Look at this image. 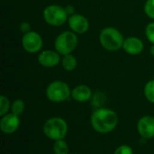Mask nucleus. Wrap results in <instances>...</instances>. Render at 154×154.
Listing matches in <instances>:
<instances>
[{
    "mask_svg": "<svg viewBox=\"0 0 154 154\" xmlns=\"http://www.w3.org/2000/svg\"><path fill=\"white\" fill-rule=\"evenodd\" d=\"M145 34L150 42L154 44V23H151L145 29Z\"/></svg>",
    "mask_w": 154,
    "mask_h": 154,
    "instance_id": "4be33fe9",
    "label": "nucleus"
},
{
    "mask_svg": "<svg viewBox=\"0 0 154 154\" xmlns=\"http://www.w3.org/2000/svg\"><path fill=\"white\" fill-rule=\"evenodd\" d=\"M143 42L137 37H129L125 40L123 49L130 55H138L143 51Z\"/></svg>",
    "mask_w": 154,
    "mask_h": 154,
    "instance_id": "f8f14e48",
    "label": "nucleus"
},
{
    "mask_svg": "<svg viewBox=\"0 0 154 154\" xmlns=\"http://www.w3.org/2000/svg\"><path fill=\"white\" fill-rule=\"evenodd\" d=\"M73 154H76V153H73Z\"/></svg>",
    "mask_w": 154,
    "mask_h": 154,
    "instance_id": "a878e982",
    "label": "nucleus"
},
{
    "mask_svg": "<svg viewBox=\"0 0 154 154\" xmlns=\"http://www.w3.org/2000/svg\"><path fill=\"white\" fill-rule=\"evenodd\" d=\"M79 38L75 32L72 31H66L58 35L55 40V50L60 55L70 54L78 46Z\"/></svg>",
    "mask_w": 154,
    "mask_h": 154,
    "instance_id": "39448f33",
    "label": "nucleus"
},
{
    "mask_svg": "<svg viewBox=\"0 0 154 154\" xmlns=\"http://www.w3.org/2000/svg\"><path fill=\"white\" fill-rule=\"evenodd\" d=\"M118 124L117 114L106 107L95 109L90 116V125L94 131L101 134H106L113 132Z\"/></svg>",
    "mask_w": 154,
    "mask_h": 154,
    "instance_id": "f257e3e1",
    "label": "nucleus"
},
{
    "mask_svg": "<svg viewBox=\"0 0 154 154\" xmlns=\"http://www.w3.org/2000/svg\"><path fill=\"white\" fill-rule=\"evenodd\" d=\"M93 97V92L91 88L87 85H79L76 86L71 90V97L79 103H84L88 100H91Z\"/></svg>",
    "mask_w": 154,
    "mask_h": 154,
    "instance_id": "ddd939ff",
    "label": "nucleus"
},
{
    "mask_svg": "<svg viewBox=\"0 0 154 154\" xmlns=\"http://www.w3.org/2000/svg\"><path fill=\"white\" fill-rule=\"evenodd\" d=\"M114 154H134V151L131 146L123 144L118 146L116 151L114 152Z\"/></svg>",
    "mask_w": 154,
    "mask_h": 154,
    "instance_id": "412c9836",
    "label": "nucleus"
},
{
    "mask_svg": "<svg viewBox=\"0 0 154 154\" xmlns=\"http://www.w3.org/2000/svg\"><path fill=\"white\" fill-rule=\"evenodd\" d=\"M106 102V96L101 92H97L93 95L91 98V105L95 109L101 108Z\"/></svg>",
    "mask_w": 154,
    "mask_h": 154,
    "instance_id": "f3484780",
    "label": "nucleus"
},
{
    "mask_svg": "<svg viewBox=\"0 0 154 154\" xmlns=\"http://www.w3.org/2000/svg\"><path fill=\"white\" fill-rule=\"evenodd\" d=\"M25 109V105H24V102L22 100V99H15L13 101V103H11V113L20 116L23 111Z\"/></svg>",
    "mask_w": 154,
    "mask_h": 154,
    "instance_id": "dca6fc26",
    "label": "nucleus"
},
{
    "mask_svg": "<svg viewBox=\"0 0 154 154\" xmlns=\"http://www.w3.org/2000/svg\"><path fill=\"white\" fill-rule=\"evenodd\" d=\"M137 130L143 139H152L154 137V116H144L137 123Z\"/></svg>",
    "mask_w": 154,
    "mask_h": 154,
    "instance_id": "1a4fd4ad",
    "label": "nucleus"
},
{
    "mask_svg": "<svg viewBox=\"0 0 154 154\" xmlns=\"http://www.w3.org/2000/svg\"><path fill=\"white\" fill-rule=\"evenodd\" d=\"M68 23L69 28L75 33H85L88 31L89 28L88 20L84 15L79 14H74L70 15L68 19Z\"/></svg>",
    "mask_w": 154,
    "mask_h": 154,
    "instance_id": "9d476101",
    "label": "nucleus"
},
{
    "mask_svg": "<svg viewBox=\"0 0 154 154\" xmlns=\"http://www.w3.org/2000/svg\"><path fill=\"white\" fill-rule=\"evenodd\" d=\"M47 98L53 103H62L71 97L69 86L61 80H55L50 83L46 88Z\"/></svg>",
    "mask_w": 154,
    "mask_h": 154,
    "instance_id": "20e7f679",
    "label": "nucleus"
},
{
    "mask_svg": "<svg viewBox=\"0 0 154 154\" xmlns=\"http://www.w3.org/2000/svg\"><path fill=\"white\" fill-rule=\"evenodd\" d=\"M11 109V103L5 96L0 97V116H4L8 114Z\"/></svg>",
    "mask_w": 154,
    "mask_h": 154,
    "instance_id": "6ab92c4d",
    "label": "nucleus"
},
{
    "mask_svg": "<svg viewBox=\"0 0 154 154\" xmlns=\"http://www.w3.org/2000/svg\"><path fill=\"white\" fill-rule=\"evenodd\" d=\"M1 117L2 118L0 120V130L3 134L9 135L14 134L18 130L21 123L18 116L13 113H8Z\"/></svg>",
    "mask_w": 154,
    "mask_h": 154,
    "instance_id": "6e6552de",
    "label": "nucleus"
},
{
    "mask_svg": "<svg viewBox=\"0 0 154 154\" xmlns=\"http://www.w3.org/2000/svg\"><path fill=\"white\" fill-rule=\"evenodd\" d=\"M145 14L154 20V0H147L144 5Z\"/></svg>",
    "mask_w": 154,
    "mask_h": 154,
    "instance_id": "aec40b11",
    "label": "nucleus"
},
{
    "mask_svg": "<svg viewBox=\"0 0 154 154\" xmlns=\"http://www.w3.org/2000/svg\"><path fill=\"white\" fill-rule=\"evenodd\" d=\"M20 30L23 32V33H27L29 32H31V25L27 23V22H23L20 24Z\"/></svg>",
    "mask_w": 154,
    "mask_h": 154,
    "instance_id": "5701e85b",
    "label": "nucleus"
},
{
    "mask_svg": "<svg viewBox=\"0 0 154 154\" xmlns=\"http://www.w3.org/2000/svg\"><path fill=\"white\" fill-rule=\"evenodd\" d=\"M43 18L51 26H60L69 19L65 8L57 5H48L43 11Z\"/></svg>",
    "mask_w": 154,
    "mask_h": 154,
    "instance_id": "423d86ee",
    "label": "nucleus"
},
{
    "mask_svg": "<svg viewBox=\"0 0 154 154\" xmlns=\"http://www.w3.org/2000/svg\"><path fill=\"white\" fill-rule=\"evenodd\" d=\"M61 64L65 70L72 71L77 68L78 61H77V59L75 58V56H73L70 53V54H67V55L63 56V58L61 60Z\"/></svg>",
    "mask_w": 154,
    "mask_h": 154,
    "instance_id": "4468645a",
    "label": "nucleus"
},
{
    "mask_svg": "<svg viewBox=\"0 0 154 154\" xmlns=\"http://www.w3.org/2000/svg\"><path fill=\"white\" fill-rule=\"evenodd\" d=\"M144 96L149 102L154 104V79L146 83L144 87Z\"/></svg>",
    "mask_w": 154,
    "mask_h": 154,
    "instance_id": "a211bd4d",
    "label": "nucleus"
},
{
    "mask_svg": "<svg viewBox=\"0 0 154 154\" xmlns=\"http://www.w3.org/2000/svg\"><path fill=\"white\" fill-rule=\"evenodd\" d=\"M65 11H66L67 14L70 16V15L74 14L75 9H74V6H73V5H67V6L65 7Z\"/></svg>",
    "mask_w": 154,
    "mask_h": 154,
    "instance_id": "b1692460",
    "label": "nucleus"
},
{
    "mask_svg": "<svg viewBox=\"0 0 154 154\" xmlns=\"http://www.w3.org/2000/svg\"><path fill=\"white\" fill-rule=\"evenodd\" d=\"M68 130L67 122L65 119L59 116H53L47 119L42 126L44 135L54 142L64 139L68 134Z\"/></svg>",
    "mask_w": 154,
    "mask_h": 154,
    "instance_id": "f03ea898",
    "label": "nucleus"
},
{
    "mask_svg": "<svg viewBox=\"0 0 154 154\" xmlns=\"http://www.w3.org/2000/svg\"><path fill=\"white\" fill-rule=\"evenodd\" d=\"M99 42L102 47L106 51H116L123 48L125 39L123 34L116 28L106 27L100 32Z\"/></svg>",
    "mask_w": 154,
    "mask_h": 154,
    "instance_id": "7ed1b4c3",
    "label": "nucleus"
},
{
    "mask_svg": "<svg viewBox=\"0 0 154 154\" xmlns=\"http://www.w3.org/2000/svg\"><path fill=\"white\" fill-rule=\"evenodd\" d=\"M39 63L45 68H53L56 67L60 61V53L57 51L46 50L42 51L38 56Z\"/></svg>",
    "mask_w": 154,
    "mask_h": 154,
    "instance_id": "9b49d317",
    "label": "nucleus"
},
{
    "mask_svg": "<svg viewBox=\"0 0 154 154\" xmlns=\"http://www.w3.org/2000/svg\"><path fill=\"white\" fill-rule=\"evenodd\" d=\"M150 52H151V54L154 57V44L152 45V47H151V50H150Z\"/></svg>",
    "mask_w": 154,
    "mask_h": 154,
    "instance_id": "393cba45",
    "label": "nucleus"
},
{
    "mask_svg": "<svg viewBox=\"0 0 154 154\" xmlns=\"http://www.w3.org/2000/svg\"><path fill=\"white\" fill-rule=\"evenodd\" d=\"M22 45L27 52L36 53L42 47V38L36 32H29L23 36Z\"/></svg>",
    "mask_w": 154,
    "mask_h": 154,
    "instance_id": "0eeeda50",
    "label": "nucleus"
},
{
    "mask_svg": "<svg viewBox=\"0 0 154 154\" xmlns=\"http://www.w3.org/2000/svg\"><path fill=\"white\" fill-rule=\"evenodd\" d=\"M53 152L54 154H69V149L68 143L62 140L55 141L53 143Z\"/></svg>",
    "mask_w": 154,
    "mask_h": 154,
    "instance_id": "2eb2a0df",
    "label": "nucleus"
}]
</instances>
